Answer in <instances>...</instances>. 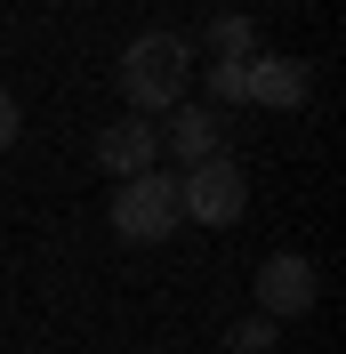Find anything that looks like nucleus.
I'll return each mask as SVG.
<instances>
[{"label": "nucleus", "mask_w": 346, "mask_h": 354, "mask_svg": "<svg viewBox=\"0 0 346 354\" xmlns=\"http://www.w3.org/2000/svg\"><path fill=\"white\" fill-rule=\"evenodd\" d=\"M314 97V73L298 57H250L242 65V105H266V113H298Z\"/></svg>", "instance_id": "nucleus-6"}, {"label": "nucleus", "mask_w": 346, "mask_h": 354, "mask_svg": "<svg viewBox=\"0 0 346 354\" xmlns=\"http://www.w3.org/2000/svg\"><path fill=\"white\" fill-rule=\"evenodd\" d=\"M242 209H250V177H242L234 153H210L177 177V218L185 225H242Z\"/></svg>", "instance_id": "nucleus-2"}, {"label": "nucleus", "mask_w": 346, "mask_h": 354, "mask_svg": "<svg viewBox=\"0 0 346 354\" xmlns=\"http://www.w3.org/2000/svg\"><path fill=\"white\" fill-rule=\"evenodd\" d=\"M201 48H210L217 65H250V57H258V24L226 8V17H210V24H201Z\"/></svg>", "instance_id": "nucleus-8"}, {"label": "nucleus", "mask_w": 346, "mask_h": 354, "mask_svg": "<svg viewBox=\"0 0 346 354\" xmlns=\"http://www.w3.org/2000/svg\"><path fill=\"white\" fill-rule=\"evenodd\" d=\"M161 153H177L185 169L210 153H226V113L201 105V97H185V105H170V129H161Z\"/></svg>", "instance_id": "nucleus-7"}, {"label": "nucleus", "mask_w": 346, "mask_h": 354, "mask_svg": "<svg viewBox=\"0 0 346 354\" xmlns=\"http://www.w3.org/2000/svg\"><path fill=\"white\" fill-rule=\"evenodd\" d=\"M250 290H258V314H266V322H290V314H306L314 298H322V274H314V258H298V250H274Z\"/></svg>", "instance_id": "nucleus-4"}, {"label": "nucleus", "mask_w": 346, "mask_h": 354, "mask_svg": "<svg viewBox=\"0 0 346 354\" xmlns=\"http://www.w3.org/2000/svg\"><path fill=\"white\" fill-rule=\"evenodd\" d=\"M97 169H105V177H145V169H161V121H145V113L105 121V129H97Z\"/></svg>", "instance_id": "nucleus-5"}, {"label": "nucleus", "mask_w": 346, "mask_h": 354, "mask_svg": "<svg viewBox=\"0 0 346 354\" xmlns=\"http://www.w3.org/2000/svg\"><path fill=\"white\" fill-rule=\"evenodd\" d=\"M113 234H121V242H170L177 225V177L170 169H145V177H121V194H113Z\"/></svg>", "instance_id": "nucleus-3"}, {"label": "nucleus", "mask_w": 346, "mask_h": 354, "mask_svg": "<svg viewBox=\"0 0 346 354\" xmlns=\"http://www.w3.org/2000/svg\"><path fill=\"white\" fill-rule=\"evenodd\" d=\"M201 105H242V65H217V57H210V73H201Z\"/></svg>", "instance_id": "nucleus-9"}, {"label": "nucleus", "mask_w": 346, "mask_h": 354, "mask_svg": "<svg viewBox=\"0 0 346 354\" xmlns=\"http://www.w3.org/2000/svg\"><path fill=\"white\" fill-rule=\"evenodd\" d=\"M24 137V105H17V88H0V153Z\"/></svg>", "instance_id": "nucleus-11"}, {"label": "nucleus", "mask_w": 346, "mask_h": 354, "mask_svg": "<svg viewBox=\"0 0 346 354\" xmlns=\"http://www.w3.org/2000/svg\"><path fill=\"white\" fill-rule=\"evenodd\" d=\"M274 330H282V322L250 314V322H234V338H226V346H234V354H274Z\"/></svg>", "instance_id": "nucleus-10"}, {"label": "nucleus", "mask_w": 346, "mask_h": 354, "mask_svg": "<svg viewBox=\"0 0 346 354\" xmlns=\"http://www.w3.org/2000/svg\"><path fill=\"white\" fill-rule=\"evenodd\" d=\"M113 88L129 97V113L161 121L170 105L194 97V41H185V32H137V41L121 48V65H113Z\"/></svg>", "instance_id": "nucleus-1"}]
</instances>
